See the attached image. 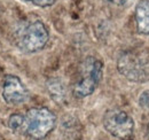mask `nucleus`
Returning <instances> with one entry per match:
<instances>
[{"instance_id": "f257e3e1", "label": "nucleus", "mask_w": 149, "mask_h": 140, "mask_svg": "<svg viewBox=\"0 0 149 140\" xmlns=\"http://www.w3.org/2000/svg\"><path fill=\"white\" fill-rule=\"evenodd\" d=\"M117 70L133 83L149 80V50L131 48L120 53L117 59Z\"/></svg>"}, {"instance_id": "f03ea898", "label": "nucleus", "mask_w": 149, "mask_h": 140, "mask_svg": "<svg viewBox=\"0 0 149 140\" xmlns=\"http://www.w3.org/2000/svg\"><path fill=\"white\" fill-rule=\"evenodd\" d=\"M49 39V32L41 21L25 23L15 32V44L22 52L36 53L41 51Z\"/></svg>"}, {"instance_id": "7ed1b4c3", "label": "nucleus", "mask_w": 149, "mask_h": 140, "mask_svg": "<svg viewBox=\"0 0 149 140\" xmlns=\"http://www.w3.org/2000/svg\"><path fill=\"white\" fill-rule=\"evenodd\" d=\"M55 114L47 108H31L24 114L23 134L35 140L45 139L55 127Z\"/></svg>"}, {"instance_id": "20e7f679", "label": "nucleus", "mask_w": 149, "mask_h": 140, "mask_svg": "<svg viewBox=\"0 0 149 140\" xmlns=\"http://www.w3.org/2000/svg\"><path fill=\"white\" fill-rule=\"evenodd\" d=\"M103 75V64L102 62L94 57L87 56L79 70V78L74 83L72 93L76 98L83 99L93 94L97 85L100 84Z\"/></svg>"}, {"instance_id": "39448f33", "label": "nucleus", "mask_w": 149, "mask_h": 140, "mask_svg": "<svg viewBox=\"0 0 149 140\" xmlns=\"http://www.w3.org/2000/svg\"><path fill=\"white\" fill-rule=\"evenodd\" d=\"M103 126L109 134L119 140H131L134 133V120L122 109L107 110Z\"/></svg>"}, {"instance_id": "423d86ee", "label": "nucleus", "mask_w": 149, "mask_h": 140, "mask_svg": "<svg viewBox=\"0 0 149 140\" xmlns=\"http://www.w3.org/2000/svg\"><path fill=\"white\" fill-rule=\"evenodd\" d=\"M2 99L10 106L22 105L29 99V91L17 76L6 75L2 80Z\"/></svg>"}, {"instance_id": "0eeeda50", "label": "nucleus", "mask_w": 149, "mask_h": 140, "mask_svg": "<svg viewBox=\"0 0 149 140\" xmlns=\"http://www.w3.org/2000/svg\"><path fill=\"white\" fill-rule=\"evenodd\" d=\"M135 23L140 35L149 36V0H141L136 4Z\"/></svg>"}, {"instance_id": "6e6552de", "label": "nucleus", "mask_w": 149, "mask_h": 140, "mask_svg": "<svg viewBox=\"0 0 149 140\" xmlns=\"http://www.w3.org/2000/svg\"><path fill=\"white\" fill-rule=\"evenodd\" d=\"M47 90L49 92V95L56 102H62L65 99V88L60 79H49L47 82Z\"/></svg>"}, {"instance_id": "1a4fd4ad", "label": "nucleus", "mask_w": 149, "mask_h": 140, "mask_svg": "<svg viewBox=\"0 0 149 140\" xmlns=\"http://www.w3.org/2000/svg\"><path fill=\"white\" fill-rule=\"evenodd\" d=\"M23 124H24V115L22 114H13L8 118V126L13 132L23 133Z\"/></svg>"}, {"instance_id": "9d476101", "label": "nucleus", "mask_w": 149, "mask_h": 140, "mask_svg": "<svg viewBox=\"0 0 149 140\" xmlns=\"http://www.w3.org/2000/svg\"><path fill=\"white\" fill-rule=\"evenodd\" d=\"M138 102H139V107L142 110L149 111V88L148 90H145L143 92H141Z\"/></svg>"}, {"instance_id": "9b49d317", "label": "nucleus", "mask_w": 149, "mask_h": 140, "mask_svg": "<svg viewBox=\"0 0 149 140\" xmlns=\"http://www.w3.org/2000/svg\"><path fill=\"white\" fill-rule=\"evenodd\" d=\"M24 1L30 2L37 7H49L55 2V0H24Z\"/></svg>"}, {"instance_id": "f8f14e48", "label": "nucleus", "mask_w": 149, "mask_h": 140, "mask_svg": "<svg viewBox=\"0 0 149 140\" xmlns=\"http://www.w3.org/2000/svg\"><path fill=\"white\" fill-rule=\"evenodd\" d=\"M109 4L118 6V7H127L133 2V0H107Z\"/></svg>"}, {"instance_id": "ddd939ff", "label": "nucleus", "mask_w": 149, "mask_h": 140, "mask_svg": "<svg viewBox=\"0 0 149 140\" xmlns=\"http://www.w3.org/2000/svg\"><path fill=\"white\" fill-rule=\"evenodd\" d=\"M147 133H148V137H149V124H148V126H147Z\"/></svg>"}]
</instances>
